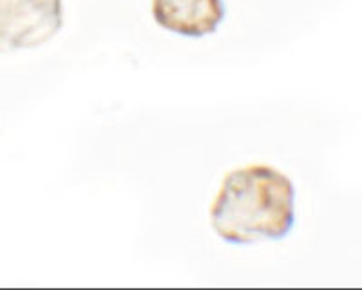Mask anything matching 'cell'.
Masks as SVG:
<instances>
[{
	"label": "cell",
	"mask_w": 362,
	"mask_h": 290,
	"mask_svg": "<svg viewBox=\"0 0 362 290\" xmlns=\"http://www.w3.org/2000/svg\"><path fill=\"white\" fill-rule=\"evenodd\" d=\"M210 225L235 247L284 240L296 225V185L263 163L230 170L212 203Z\"/></svg>",
	"instance_id": "6da1fadb"
},
{
	"label": "cell",
	"mask_w": 362,
	"mask_h": 290,
	"mask_svg": "<svg viewBox=\"0 0 362 290\" xmlns=\"http://www.w3.org/2000/svg\"><path fill=\"white\" fill-rule=\"evenodd\" d=\"M62 28V0H0V54L44 46Z\"/></svg>",
	"instance_id": "7a4b0ae2"
},
{
	"label": "cell",
	"mask_w": 362,
	"mask_h": 290,
	"mask_svg": "<svg viewBox=\"0 0 362 290\" xmlns=\"http://www.w3.org/2000/svg\"><path fill=\"white\" fill-rule=\"evenodd\" d=\"M225 15V0H153L154 22L185 38L214 35Z\"/></svg>",
	"instance_id": "3957f363"
}]
</instances>
